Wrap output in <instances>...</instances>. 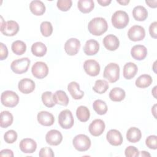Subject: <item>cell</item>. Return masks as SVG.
<instances>
[{
  "label": "cell",
  "mask_w": 157,
  "mask_h": 157,
  "mask_svg": "<svg viewBox=\"0 0 157 157\" xmlns=\"http://www.w3.org/2000/svg\"><path fill=\"white\" fill-rule=\"evenodd\" d=\"M89 32L94 36H101L105 33L108 29L107 21L102 17L93 18L88 25Z\"/></svg>",
  "instance_id": "cell-1"
},
{
  "label": "cell",
  "mask_w": 157,
  "mask_h": 157,
  "mask_svg": "<svg viewBox=\"0 0 157 157\" xmlns=\"http://www.w3.org/2000/svg\"><path fill=\"white\" fill-rule=\"evenodd\" d=\"M112 23L117 29L124 28L128 24L129 18L128 13L123 10L116 11L112 16Z\"/></svg>",
  "instance_id": "cell-2"
},
{
  "label": "cell",
  "mask_w": 157,
  "mask_h": 157,
  "mask_svg": "<svg viewBox=\"0 0 157 157\" xmlns=\"http://www.w3.org/2000/svg\"><path fill=\"white\" fill-rule=\"evenodd\" d=\"M103 76L110 83L117 82L120 77L119 66L114 63L108 64L104 68Z\"/></svg>",
  "instance_id": "cell-3"
},
{
  "label": "cell",
  "mask_w": 157,
  "mask_h": 157,
  "mask_svg": "<svg viewBox=\"0 0 157 157\" xmlns=\"http://www.w3.org/2000/svg\"><path fill=\"white\" fill-rule=\"evenodd\" d=\"M1 32L7 36H13L19 31L18 24L13 20H9L4 21L2 17H1Z\"/></svg>",
  "instance_id": "cell-4"
},
{
  "label": "cell",
  "mask_w": 157,
  "mask_h": 157,
  "mask_svg": "<svg viewBox=\"0 0 157 157\" xmlns=\"http://www.w3.org/2000/svg\"><path fill=\"white\" fill-rule=\"evenodd\" d=\"M1 101L3 105L7 107H13L19 102L18 94L10 90L4 91L1 96Z\"/></svg>",
  "instance_id": "cell-5"
},
{
  "label": "cell",
  "mask_w": 157,
  "mask_h": 157,
  "mask_svg": "<svg viewBox=\"0 0 157 157\" xmlns=\"http://www.w3.org/2000/svg\"><path fill=\"white\" fill-rule=\"evenodd\" d=\"M74 147L79 151H85L91 147L90 139L85 134L77 135L72 140Z\"/></svg>",
  "instance_id": "cell-6"
},
{
  "label": "cell",
  "mask_w": 157,
  "mask_h": 157,
  "mask_svg": "<svg viewBox=\"0 0 157 157\" xmlns=\"http://www.w3.org/2000/svg\"><path fill=\"white\" fill-rule=\"evenodd\" d=\"M30 63L31 61L28 58H22L15 59L12 62L10 68L15 74H21L28 70Z\"/></svg>",
  "instance_id": "cell-7"
},
{
  "label": "cell",
  "mask_w": 157,
  "mask_h": 157,
  "mask_svg": "<svg viewBox=\"0 0 157 157\" xmlns=\"http://www.w3.org/2000/svg\"><path fill=\"white\" fill-rule=\"evenodd\" d=\"M58 123L63 129H67L72 128L74 123L72 112L68 109L61 111L58 115Z\"/></svg>",
  "instance_id": "cell-8"
},
{
  "label": "cell",
  "mask_w": 157,
  "mask_h": 157,
  "mask_svg": "<svg viewBox=\"0 0 157 157\" xmlns=\"http://www.w3.org/2000/svg\"><path fill=\"white\" fill-rule=\"evenodd\" d=\"M31 72L34 77L42 79L48 75V68L46 63L42 61H37L32 66Z\"/></svg>",
  "instance_id": "cell-9"
},
{
  "label": "cell",
  "mask_w": 157,
  "mask_h": 157,
  "mask_svg": "<svg viewBox=\"0 0 157 157\" xmlns=\"http://www.w3.org/2000/svg\"><path fill=\"white\" fill-rule=\"evenodd\" d=\"M128 36L132 41H140L144 39L145 36V31L142 26L139 25H134L128 30Z\"/></svg>",
  "instance_id": "cell-10"
},
{
  "label": "cell",
  "mask_w": 157,
  "mask_h": 157,
  "mask_svg": "<svg viewBox=\"0 0 157 157\" xmlns=\"http://www.w3.org/2000/svg\"><path fill=\"white\" fill-rule=\"evenodd\" d=\"M80 48V42L76 38H71L68 39L64 44V50L66 53L70 56L76 55Z\"/></svg>",
  "instance_id": "cell-11"
},
{
  "label": "cell",
  "mask_w": 157,
  "mask_h": 157,
  "mask_svg": "<svg viewBox=\"0 0 157 157\" xmlns=\"http://www.w3.org/2000/svg\"><path fill=\"white\" fill-rule=\"evenodd\" d=\"M83 69L85 72L90 76H97L100 72V66L94 59H88L84 62Z\"/></svg>",
  "instance_id": "cell-12"
},
{
  "label": "cell",
  "mask_w": 157,
  "mask_h": 157,
  "mask_svg": "<svg viewBox=\"0 0 157 157\" xmlns=\"http://www.w3.org/2000/svg\"><path fill=\"white\" fill-rule=\"evenodd\" d=\"M105 123L101 119H96L93 120L89 125V132L95 137L101 135L105 130Z\"/></svg>",
  "instance_id": "cell-13"
},
{
  "label": "cell",
  "mask_w": 157,
  "mask_h": 157,
  "mask_svg": "<svg viewBox=\"0 0 157 157\" xmlns=\"http://www.w3.org/2000/svg\"><path fill=\"white\" fill-rule=\"evenodd\" d=\"M62 140L63 136L61 133L56 129L49 131L45 136V140L50 145H58L62 142Z\"/></svg>",
  "instance_id": "cell-14"
},
{
  "label": "cell",
  "mask_w": 157,
  "mask_h": 157,
  "mask_svg": "<svg viewBox=\"0 0 157 157\" xmlns=\"http://www.w3.org/2000/svg\"><path fill=\"white\" fill-rule=\"evenodd\" d=\"M19 147L24 153H33L37 148V144L32 139L25 138L20 141Z\"/></svg>",
  "instance_id": "cell-15"
},
{
  "label": "cell",
  "mask_w": 157,
  "mask_h": 157,
  "mask_svg": "<svg viewBox=\"0 0 157 157\" xmlns=\"http://www.w3.org/2000/svg\"><path fill=\"white\" fill-rule=\"evenodd\" d=\"M108 142L113 146H119L123 143V137L121 132L117 129H110L106 135Z\"/></svg>",
  "instance_id": "cell-16"
},
{
  "label": "cell",
  "mask_w": 157,
  "mask_h": 157,
  "mask_svg": "<svg viewBox=\"0 0 157 157\" xmlns=\"http://www.w3.org/2000/svg\"><path fill=\"white\" fill-rule=\"evenodd\" d=\"M36 87L34 82L28 78H23L18 82V88L19 91L23 94H29L32 93Z\"/></svg>",
  "instance_id": "cell-17"
},
{
  "label": "cell",
  "mask_w": 157,
  "mask_h": 157,
  "mask_svg": "<svg viewBox=\"0 0 157 157\" xmlns=\"http://www.w3.org/2000/svg\"><path fill=\"white\" fill-rule=\"evenodd\" d=\"M102 42L105 48L110 51L117 50L120 45V42L118 37L113 34H109L105 36Z\"/></svg>",
  "instance_id": "cell-18"
},
{
  "label": "cell",
  "mask_w": 157,
  "mask_h": 157,
  "mask_svg": "<svg viewBox=\"0 0 157 157\" xmlns=\"http://www.w3.org/2000/svg\"><path fill=\"white\" fill-rule=\"evenodd\" d=\"M37 119L40 124L45 126H52L55 121V118L53 114L47 111H41L39 112Z\"/></svg>",
  "instance_id": "cell-19"
},
{
  "label": "cell",
  "mask_w": 157,
  "mask_h": 157,
  "mask_svg": "<svg viewBox=\"0 0 157 157\" xmlns=\"http://www.w3.org/2000/svg\"><path fill=\"white\" fill-rule=\"evenodd\" d=\"M131 54L134 59L142 60L147 56V49L144 45H136L132 47Z\"/></svg>",
  "instance_id": "cell-20"
},
{
  "label": "cell",
  "mask_w": 157,
  "mask_h": 157,
  "mask_svg": "<svg viewBox=\"0 0 157 157\" xmlns=\"http://www.w3.org/2000/svg\"><path fill=\"white\" fill-rule=\"evenodd\" d=\"M99 50L98 42L94 39L87 40L83 47V52L86 55L91 56L96 55Z\"/></svg>",
  "instance_id": "cell-21"
},
{
  "label": "cell",
  "mask_w": 157,
  "mask_h": 157,
  "mask_svg": "<svg viewBox=\"0 0 157 157\" xmlns=\"http://www.w3.org/2000/svg\"><path fill=\"white\" fill-rule=\"evenodd\" d=\"M138 68L136 64L132 62L127 63L123 67V77L128 80L132 78L137 73Z\"/></svg>",
  "instance_id": "cell-22"
},
{
  "label": "cell",
  "mask_w": 157,
  "mask_h": 157,
  "mask_svg": "<svg viewBox=\"0 0 157 157\" xmlns=\"http://www.w3.org/2000/svg\"><path fill=\"white\" fill-rule=\"evenodd\" d=\"M67 90L72 98L74 99H80L84 96V92L80 90L78 83L75 82H71L67 85Z\"/></svg>",
  "instance_id": "cell-23"
},
{
  "label": "cell",
  "mask_w": 157,
  "mask_h": 157,
  "mask_svg": "<svg viewBox=\"0 0 157 157\" xmlns=\"http://www.w3.org/2000/svg\"><path fill=\"white\" fill-rule=\"evenodd\" d=\"M29 9L35 15H42L45 12V6L41 1H32L29 4Z\"/></svg>",
  "instance_id": "cell-24"
},
{
  "label": "cell",
  "mask_w": 157,
  "mask_h": 157,
  "mask_svg": "<svg viewBox=\"0 0 157 157\" xmlns=\"http://www.w3.org/2000/svg\"><path fill=\"white\" fill-rule=\"evenodd\" d=\"M142 137V133L139 129L136 127L130 128L126 132V139L131 143L139 142Z\"/></svg>",
  "instance_id": "cell-25"
},
{
  "label": "cell",
  "mask_w": 157,
  "mask_h": 157,
  "mask_svg": "<svg viewBox=\"0 0 157 157\" xmlns=\"http://www.w3.org/2000/svg\"><path fill=\"white\" fill-rule=\"evenodd\" d=\"M132 16L137 21H144L148 17L147 10L142 6H136L132 10Z\"/></svg>",
  "instance_id": "cell-26"
},
{
  "label": "cell",
  "mask_w": 157,
  "mask_h": 157,
  "mask_svg": "<svg viewBox=\"0 0 157 157\" xmlns=\"http://www.w3.org/2000/svg\"><path fill=\"white\" fill-rule=\"evenodd\" d=\"M53 99L56 104H59L63 106L67 105L69 101L67 95L63 90L56 91L53 95Z\"/></svg>",
  "instance_id": "cell-27"
},
{
  "label": "cell",
  "mask_w": 157,
  "mask_h": 157,
  "mask_svg": "<svg viewBox=\"0 0 157 157\" xmlns=\"http://www.w3.org/2000/svg\"><path fill=\"white\" fill-rule=\"evenodd\" d=\"M126 96L124 90L119 87H115L111 90L109 93V98L114 102H120L123 101Z\"/></svg>",
  "instance_id": "cell-28"
},
{
  "label": "cell",
  "mask_w": 157,
  "mask_h": 157,
  "mask_svg": "<svg viewBox=\"0 0 157 157\" xmlns=\"http://www.w3.org/2000/svg\"><path fill=\"white\" fill-rule=\"evenodd\" d=\"M77 7L81 12L88 13L93 10L94 3L93 0H80L78 1Z\"/></svg>",
  "instance_id": "cell-29"
},
{
  "label": "cell",
  "mask_w": 157,
  "mask_h": 157,
  "mask_svg": "<svg viewBox=\"0 0 157 157\" xmlns=\"http://www.w3.org/2000/svg\"><path fill=\"white\" fill-rule=\"evenodd\" d=\"M47 51V47L41 42H37L34 43L31 46L32 53L38 57L44 56Z\"/></svg>",
  "instance_id": "cell-30"
},
{
  "label": "cell",
  "mask_w": 157,
  "mask_h": 157,
  "mask_svg": "<svg viewBox=\"0 0 157 157\" xmlns=\"http://www.w3.org/2000/svg\"><path fill=\"white\" fill-rule=\"evenodd\" d=\"M152 78L150 75L142 74L136 79L135 84L138 88H145L148 87L152 83Z\"/></svg>",
  "instance_id": "cell-31"
},
{
  "label": "cell",
  "mask_w": 157,
  "mask_h": 157,
  "mask_svg": "<svg viewBox=\"0 0 157 157\" xmlns=\"http://www.w3.org/2000/svg\"><path fill=\"white\" fill-rule=\"evenodd\" d=\"M0 119V126L3 128H6L10 126L12 124L13 120L12 114L9 111H2L1 113Z\"/></svg>",
  "instance_id": "cell-32"
},
{
  "label": "cell",
  "mask_w": 157,
  "mask_h": 157,
  "mask_svg": "<svg viewBox=\"0 0 157 157\" xmlns=\"http://www.w3.org/2000/svg\"><path fill=\"white\" fill-rule=\"evenodd\" d=\"M76 116L79 121L86 122L89 120L90 117V110L86 106L80 105L76 110Z\"/></svg>",
  "instance_id": "cell-33"
},
{
  "label": "cell",
  "mask_w": 157,
  "mask_h": 157,
  "mask_svg": "<svg viewBox=\"0 0 157 157\" xmlns=\"http://www.w3.org/2000/svg\"><path fill=\"white\" fill-rule=\"evenodd\" d=\"M11 48L15 54L17 55H21L26 52V45L24 42L17 40L12 43Z\"/></svg>",
  "instance_id": "cell-34"
},
{
  "label": "cell",
  "mask_w": 157,
  "mask_h": 157,
  "mask_svg": "<svg viewBox=\"0 0 157 157\" xmlns=\"http://www.w3.org/2000/svg\"><path fill=\"white\" fill-rule=\"evenodd\" d=\"M93 107L94 111L98 114L101 115L105 114L107 111V106L106 103L105 101L101 99L94 101L93 104Z\"/></svg>",
  "instance_id": "cell-35"
},
{
  "label": "cell",
  "mask_w": 157,
  "mask_h": 157,
  "mask_svg": "<svg viewBox=\"0 0 157 157\" xmlns=\"http://www.w3.org/2000/svg\"><path fill=\"white\" fill-rule=\"evenodd\" d=\"M109 83L105 80H98L95 82L93 90L98 94L104 93L109 88Z\"/></svg>",
  "instance_id": "cell-36"
},
{
  "label": "cell",
  "mask_w": 157,
  "mask_h": 157,
  "mask_svg": "<svg viewBox=\"0 0 157 157\" xmlns=\"http://www.w3.org/2000/svg\"><path fill=\"white\" fill-rule=\"evenodd\" d=\"M40 33L44 37L50 36L53 33V26L49 21H43L40 26Z\"/></svg>",
  "instance_id": "cell-37"
},
{
  "label": "cell",
  "mask_w": 157,
  "mask_h": 157,
  "mask_svg": "<svg viewBox=\"0 0 157 157\" xmlns=\"http://www.w3.org/2000/svg\"><path fill=\"white\" fill-rule=\"evenodd\" d=\"M42 101L43 104L47 107H52L56 104L55 103L52 93L51 91H45L42 94Z\"/></svg>",
  "instance_id": "cell-38"
},
{
  "label": "cell",
  "mask_w": 157,
  "mask_h": 157,
  "mask_svg": "<svg viewBox=\"0 0 157 157\" xmlns=\"http://www.w3.org/2000/svg\"><path fill=\"white\" fill-rule=\"evenodd\" d=\"M17 139V133L14 130H9L4 135V140L7 144H13Z\"/></svg>",
  "instance_id": "cell-39"
},
{
  "label": "cell",
  "mask_w": 157,
  "mask_h": 157,
  "mask_svg": "<svg viewBox=\"0 0 157 157\" xmlns=\"http://www.w3.org/2000/svg\"><path fill=\"white\" fill-rule=\"evenodd\" d=\"M72 1L71 0H58L56 3L57 7L61 11L66 12L71 7Z\"/></svg>",
  "instance_id": "cell-40"
},
{
  "label": "cell",
  "mask_w": 157,
  "mask_h": 157,
  "mask_svg": "<svg viewBox=\"0 0 157 157\" xmlns=\"http://www.w3.org/2000/svg\"><path fill=\"white\" fill-rule=\"evenodd\" d=\"M157 137L155 135L148 136L145 140V144L147 147L150 149L156 150L157 148Z\"/></svg>",
  "instance_id": "cell-41"
},
{
  "label": "cell",
  "mask_w": 157,
  "mask_h": 157,
  "mask_svg": "<svg viewBox=\"0 0 157 157\" xmlns=\"http://www.w3.org/2000/svg\"><path fill=\"white\" fill-rule=\"evenodd\" d=\"M124 154L126 157H136L139 156V151L136 147L134 146H128L125 149Z\"/></svg>",
  "instance_id": "cell-42"
},
{
  "label": "cell",
  "mask_w": 157,
  "mask_h": 157,
  "mask_svg": "<svg viewBox=\"0 0 157 157\" xmlns=\"http://www.w3.org/2000/svg\"><path fill=\"white\" fill-rule=\"evenodd\" d=\"M39 156L40 157H53L55 156L52 149L50 147H44L40 149Z\"/></svg>",
  "instance_id": "cell-43"
},
{
  "label": "cell",
  "mask_w": 157,
  "mask_h": 157,
  "mask_svg": "<svg viewBox=\"0 0 157 157\" xmlns=\"http://www.w3.org/2000/svg\"><path fill=\"white\" fill-rule=\"evenodd\" d=\"M1 49H0V59L1 60H4L7 58L8 56V50L7 47L3 44L1 43Z\"/></svg>",
  "instance_id": "cell-44"
},
{
  "label": "cell",
  "mask_w": 157,
  "mask_h": 157,
  "mask_svg": "<svg viewBox=\"0 0 157 157\" xmlns=\"http://www.w3.org/2000/svg\"><path fill=\"white\" fill-rule=\"evenodd\" d=\"M156 27H157V22L154 21L150 24L149 26V33L151 37L154 39L157 38V33H156Z\"/></svg>",
  "instance_id": "cell-45"
},
{
  "label": "cell",
  "mask_w": 157,
  "mask_h": 157,
  "mask_svg": "<svg viewBox=\"0 0 157 157\" xmlns=\"http://www.w3.org/2000/svg\"><path fill=\"white\" fill-rule=\"evenodd\" d=\"M1 156H7V157H13V153L10 149H4L0 151Z\"/></svg>",
  "instance_id": "cell-46"
},
{
  "label": "cell",
  "mask_w": 157,
  "mask_h": 157,
  "mask_svg": "<svg viewBox=\"0 0 157 157\" xmlns=\"http://www.w3.org/2000/svg\"><path fill=\"white\" fill-rule=\"evenodd\" d=\"M145 2L149 7H150L151 8H156V6H157V5H156L157 1L156 0H155V1H145Z\"/></svg>",
  "instance_id": "cell-47"
},
{
  "label": "cell",
  "mask_w": 157,
  "mask_h": 157,
  "mask_svg": "<svg viewBox=\"0 0 157 157\" xmlns=\"http://www.w3.org/2000/svg\"><path fill=\"white\" fill-rule=\"evenodd\" d=\"M111 0H98V2L102 6H107L111 3Z\"/></svg>",
  "instance_id": "cell-48"
},
{
  "label": "cell",
  "mask_w": 157,
  "mask_h": 157,
  "mask_svg": "<svg viewBox=\"0 0 157 157\" xmlns=\"http://www.w3.org/2000/svg\"><path fill=\"white\" fill-rule=\"evenodd\" d=\"M139 156H150V154L145 151H142L139 152Z\"/></svg>",
  "instance_id": "cell-49"
},
{
  "label": "cell",
  "mask_w": 157,
  "mask_h": 157,
  "mask_svg": "<svg viewBox=\"0 0 157 157\" xmlns=\"http://www.w3.org/2000/svg\"><path fill=\"white\" fill-rule=\"evenodd\" d=\"M117 2L119 4H120L121 5H123V6H126L127 5L129 2V1H128V0H121V1H119V0H117Z\"/></svg>",
  "instance_id": "cell-50"
},
{
  "label": "cell",
  "mask_w": 157,
  "mask_h": 157,
  "mask_svg": "<svg viewBox=\"0 0 157 157\" xmlns=\"http://www.w3.org/2000/svg\"><path fill=\"white\" fill-rule=\"evenodd\" d=\"M156 104H155L154 105H153V107H152V109H151V112L153 113V115H154V117H155V118H156Z\"/></svg>",
  "instance_id": "cell-51"
}]
</instances>
